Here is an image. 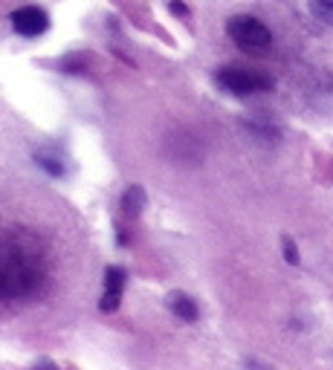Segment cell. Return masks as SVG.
<instances>
[{"label": "cell", "instance_id": "cell-1", "mask_svg": "<svg viewBox=\"0 0 333 370\" xmlns=\"http://www.w3.org/2000/svg\"><path fill=\"white\" fill-rule=\"evenodd\" d=\"M41 281L38 263L30 252H23V246L15 240L0 243V298H23L30 295Z\"/></svg>", "mask_w": 333, "mask_h": 370}, {"label": "cell", "instance_id": "cell-2", "mask_svg": "<svg viewBox=\"0 0 333 370\" xmlns=\"http://www.w3.org/2000/svg\"><path fill=\"white\" fill-rule=\"evenodd\" d=\"M226 32L229 38L244 49L249 55H267L270 46H273V35L270 29L261 23L258 18L252 15H235L229 23H226Z\"/></svg>", "mask_w": 333, "mask_h": 370}, {"label": "cell", "instance_id": "cell-3", "mask_svg": "<svg viewBox=\"0 0 333 370\" xmlns=\"http://www.w3.org/2000/svg\"><path fill=\"white\" fill-rule=\"evenodd\" d=\"M218 84L235 95H249V93H258V90H270L273 87V79L267 76H258V72H249V70H237V67H226L218 72Z\"/></svg>", "mask_w": 333, "mask_h": 370}, {"label": "cell", "instance_id": "cell-4", "mask_svg": "<svg viewBox=\"0 0 333 370\" xmlns=\"http://www.w3.org/2000/svg\"><path fill=\"white\" fill-rule=\"evenodd\" d=\"M46 27H50V18L38 6H23V9L12 12V29L23 38H35V35L46 32Z\"/></svg>", "mask_w": 333, "mask_h": 370}, {"label": "cell", "instance_id": "cell-5", "mask_svg": "<svg viewBox=\"0 0 333 370\" xmlns=\"http://www.w3.org/2000/svg\"><path fill=\"white\" fill-rule=\"evenodd\" d=\"M125 278H128V272H125L122 266H107L105 269V295H102V301H99L102 312H116L119 310L122 289H125Z\"/></svg>", "mask_w": 333, "mask_h": 370}, {"label": "cell", "instance_id": "cell-6", "mask_svg": "<svg viewBox=\"0 0 333 370\" xmlns=\"http://www.w3.org/2000/svg\"><path fill=\"white\" fill-rule=\"evenodd\" d=\"M169 307L183 318V322H197V304L188 298L185 292H174L169 295Z\"/></svg>", "mask_w": 333, "mask_h": 370}, {"label": "cell", "instance_id": "cell-7", "mask_svg": "<svg viewBox=\"0 0 333 370\" xmlns=\"http://www.w3.org/2000/svg\"><path fill=\"white\" fill-rule=\"evenodd\" d=\"M35 162L50 177H64V162H61V157L56 151H50V147H41V151H35Z\"/></svg>", "mask_w": 333, "mask_h": 370}, {"label": "cell", "instance_id": "cell-8", "mask_svg": "<svg viewBox=\"0 0 333 370\" xmlns=\"http://www.w3.org/2000/svg\"><path fill=\"white\" fill-rule=\"evenodd\" d=\"M142 209H145V191H142V185H131L122 194V211L128 217H136Z\"/></svg>", "mask_w": 333, "mask_h": 370}, {"label": "cell", "instance_id": "cell-9", "mask_svg": "<svg viewBox=\"0 0 333 370\" xmlns=\"http://www.w3.org/2000/svg\"><path fill=\"white\" fill-rule=\"evenodd\" d=\"M311 12L327 23V27H333V0H311Z\"/></svg>", "mask_w": 333, "mask_h": 370}, {"label": "cell", "instance_id": "cell-10", "mask_svg": "<svg viewBox=\"0 0 333 370\" xmlns=\"http://www.w3.org/2000/svg\"><path fill=\"white\" fill-rule=\"evenodd\" d=\"M284 260H287V263H299V249H296V243L290 240V237H284Z\"/></svg>", "mask_w": 333, "mask_h": 370}, {"label": "cell", "instance_id": "cell-11", "mask_svg": "<svg viewBox=\"0 0 333 370\" xmlns=\"http://www.w3.org/2000/svg\"><path fill=\"white\" fill-rule=\"evenodd\" d=\"M171 12H174V15H185V6H183V4H171Z\"/></svg>", "mask_w": 333, "mask_h": 370}]
</instances>
